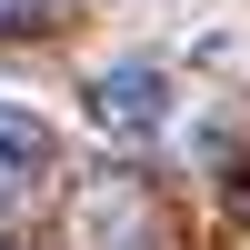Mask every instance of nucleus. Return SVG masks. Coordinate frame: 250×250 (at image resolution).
I'll return each instance as SVG.
<instances>
[{
  "label": "nucleus",
  "mask_w": 250,
  "mask_h": 250,
  "mask_svg": "<svg viewBox=\"0 0 250 250\" xmlns=\"http://www.w3.org/2000/svg\"><path fill=\"white\" fill-rule=\"evenodd\" d=\"M80 120L100 140H160L170 130V70L160 60H100L80 80Z\"/></svg>",
  "instance_id": "1"
},
{
  "label": "nucleus",
  "mask_w": 250,
  "mask_h": 250,
  "mask_svg": "<svg viewBox=\"0 0 250 250\" xmlns=\"http://www.w3.org/2000/svg\"><path fill=\"white\" fill-rule=\"evenodd\" d=\"M50 170H60V130L30 110V100H0V200L40 190Z\"/></svg>",
  "instance_id": "2"
},
{
  "label": "nucleus",
  "mask_w": 250,
  "mask_h": 250,
  "mask_svg": "<svg viewBox=\"0 0 250 250\" xmlns=\"http://www.w3.org/2000/svg\"><path fill=\"white\" fill-rule=\"evenodd\" d=\"M50 10H60V0H0V40H10V30H40Z\"/></svg>",
  "instance_id": "3"
}]
</instances>
